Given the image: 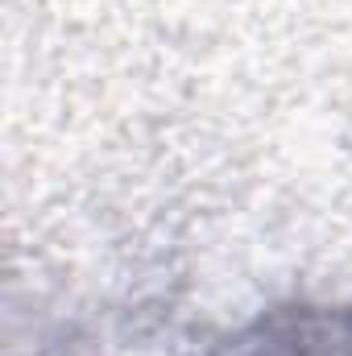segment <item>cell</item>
Returning <instances> with one entry per match:
<instances>
[{
	"label": "cell",
	"instance_id": "6da1fadb",
	"mask_svg": "<svg viewBox=\"0 0 352 356\" xmlns=\"http://www.w3.org/2000/svg\"><path fill=\"white\" fill-rule=\"evenodd\" d=\"M216 356H352V302H286L262 311Z\"/></svg>",
	"mask_w": 352,
	"mask_h": 356
}]
</instances>
